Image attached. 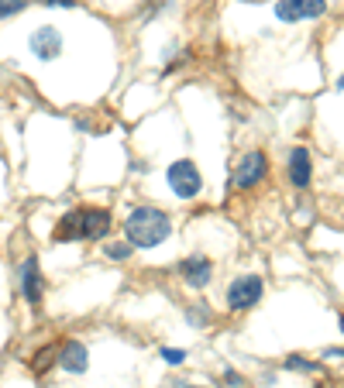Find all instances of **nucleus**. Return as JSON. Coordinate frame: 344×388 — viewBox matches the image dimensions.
I'll list each match as a JSON object with an SVG mask.
<instances>
[{
    "mask_svg": "<svg viewBox=\"0 0 344 388\" xmlns=\"http://www.w3.org/2000/svg\"><path fill=\"white\" fill-rule=\"evenodd\" d=\"M262 299V279L259 275H241L238 282L227 289V306L231 310H251Z\"/></svg>",
    "mask_w": 344,
    "mask_h": 388,
    "instance_id": "obj_4",
    "label": "nucleus"
},
{
    "mask_svg": "<svg viewBox=\"0 0 344 388\" xmlns=\"http://www.w3.org/2000/svg\"><path fill=\"white\" fill-rule=\"evenodd\" d=\"M169 186H172V193L179 196V200H193L196 193H200V169L189 162V158H179V162H172L169 165Z\"/></svg>",
    "mask_w": 344,
    "mask_h": 388,
    "instance_id": "obj_2",
    "label": "nucleus"
},
{
    "mask_svg": "<svg viewBox=\"0 0 344 388\" xmlns=\"http://www.w3.org/2000/svg\"><path fill=\"white\" fill-rule=\"evenodd\" d=\"M183 275H186V282L193 285V289H203V285L210 282L213 265L203 258V255H193V258L183 261Z\"/></svg>",
    "mask_w": 344,
    "mask_h": 388,
    "instance_id": "obj_9",
    "label": "nucleus"
},
{
    "mask_svg": "<svg viewBox=\"0 0 344 388\" xmlns=\"http://www.w3.org/2000/svg\"><path fill=\"white\" fill-rule=\"evenodd\" d=\"M80 227L86 241H100L110 231V213L107 210H80Z\"/></svg>",
    "mask_w": 344,
    "mask_h": 388,
    "instance_id": "obj_7",
    "label": "nucleus"
},
{
    "mask_svg": "<svg viewBox=\"0 0 344 388\" xmlns=\"http://www.w3.org/2000/svg\"><path fill=\"white\" fill-rule=\"evenodd\" d=\"M327 11V0H279L275 4V18L296 25V21H307V18H320Z\"/></svg>",
    "mask_w": 344,
    "mask_h": 388,
    "instance_id": "obj_3",
    "label": "nucleus"
},
{
    "mask_svg": "<svg viewBox=\"0 0 344 388\" xmlns=\"http://www.w3.org/2000/svg\"><path fill=\"white\" fill-rule=\"evenodd\" d=\"M107 251V258H117V261H124L128 255H131V244H110V248H104Z\"/></svg>",
    "mask_w": 344,
    "mask_h": 388,
    "instance_id": "obj_13",
    "label": "nucleus"
},
{
    "mask_svg": "<svg viewBox=\"0 0 344 388\" xmlns=\"http://www.w3.org/2000/svg\"><path fill=\"white\" fill-rule=\"evenodd\" d=\"M292 368V371H299V368H303V371H317V364H310V361H299V358H290V361H286Z\"/></svg>",
    "mask_w": 344,
    "mask_h": 388,
    "instance_id": "obj_15",
    "label": "nucleus"
},
{
    "mask_svg": "<svg viewBox=\"0 0 344 388\" xmlns=\"http://www.w3.org/2000/svg\"><path fill=\"white\" fill-rule=\"evenodd\" d=\"M124 231H128V241H131L134 248H159L162 241L172 234V224H169V217L155 207H138L124 220Z\"/></svg>",
    "mask_w": 344,
    "mask_h": 388,
    "instance_id": "obj_1",
    "label": "nucleus"
},
{
    "mask_svg": "<svg viewBox=\"0 0 344 388\" xmlns=\"http://www.w3.org/2000/svg\"><path fill=\"white\" fill-rule=\"evenodd\" d=\"M265 172H268V158L262 152H248L238 162V169H235V186L238 189H255L265 179Z\"/></svg>",
    "mask_w": 344,
    "mask_h": 388,
    "instance_id": "obj_5",
    "label": "nucleus"
},
{
    "mask_svg": "<svg viewBox=\"0 0 344 388\" xmlns=\"http://www.w3.org/2000/svg\"><path fill=\"white\" fill-rule=\"evenodd\" d=\"M45 4H59V7H73V0H45Z\"/></svg>",
    "mask_w": 344,
    "mask_h": 388,
    "instance_id": "obj_16",
    "label": "nucleus"
},
{
    "mask_svg": "<svg viewBox=\"0 0 344 388\" xmlns=\"http://www.w3.org/2000/svg\"><path fill=\"white\" fill-rule=\"evenodd\" d=\"M25 296L31 306H38L42 299V275H38V258H28L25 261Z\"/></svg>",
    "mask_w": 344,
    "mask_h": 388,
    "instance_id": "obj_11",
    "label": "nucleus"
},
{
    "mask_svg": "<svg viewBox=\"0 0 344 388\" xmlns=\"http://www.w3.org/2000/svg\"><path fill=\"white\" fill-rule=\"evenodd\" d=\"M59 364L66 368V371H73V375H80L90 368V351L83 347L80 340H69L62 351H59Z\"/></svg>",
    "mask_w": 344,
    "mask_h": 388,
    "instance_id": "obj_8",
    "label": "nucleus"
},
{
    "mask_svg": "<svg viewBox=\"0 0 344 388\" xmlns=\"http://www.w3.org/2000/svg\"><path fill=\"white\" fill-rule=\"evenodd\" d=\"M162 358H165V364H183L186 354L183 351H176V347H162Z\"/></svg>",
    "mask_w": 344,
    "mask_h": 388,
    "instance_id": "obj_14",
    "label": "nucleus"
},
{
    "mask_svg": "<svg viewBox=\"0 0 344 388\" xmlns=\"http://www.w3.org/2000/svg\"><path fill=\"white\" fill-rule=\"evenodd\" d=\"M31 52L38 55L42 62H52V59H59V52H62V35L55 31V28H38L35 35H31Z\"/></svg>",
    "mask_w": 344,
    "mask_h": 388,
    "instance_id": "obj_6",
    "label": "nucleus"
},
{
    "mask_svg": "<svg viewBox=\"0 0 344 388\" xmlns=\"http://www.w3.org/2000/svg\"><path fill=\"white\" fill-rule=\"evenodd\" d=\"M310 152L307 148H292V155H290V179L296 189H303L307 182H310Z\"/></svg>",
    "mask_w": 344,
    "mask_h": 388,
    "instance_id": "obj_10",
    "label": "nucleus"
},
{
    "mask_svg": "<svg viewBox=\"0 0 344 388\" xmlns=\"http://www.w3.org/2000/svg\"><path fill=\"white\" fill-rule=\"evenodd\" d=\"M49 364H52V347H45V351L35 358V364H31V368H35V375H42V371H49Z\"/></svg>",
    "mask_w": 344,
    "mask_h": 388,
    "instance_id": "obj_12",
    "label": "nucleus"
}]
</instances>
